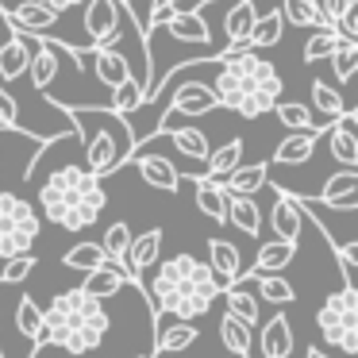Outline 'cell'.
Instances as JSON below:
<instances>
[{"mask_svg": "<svg viewBox=\"0 0 358 358\" xmlns=\"http://www.w3.org/2000/svg\"><path fill=\"white\" fill-rule=\"evenodd\" d=\"M335 43H339V31H335V27H316V35H308V43H304L301 58L308 66L312 62H327L331 50H335Z\"/></svg>", "mask_w": 358, "mask_h": 358, "instance_id": "b9f144b4", "label": "cell"}, {"mask_svg": "<svg viewBox=\"0 0 358 358\" xmlns=\"http://www.w3.org/2000/svg\"><path fill=\"white\" fill-rule=\"evenodd\" d=\"M239 281H255V285H258V301H270V304L296 301L293 285H289L285 278H278V273H250V270H243Z\"/></svg>", "mask_w": 358, "mask_h": 358, "instance_id": "4dcf8cb0", "label": "cell"}, {"mask_svg": "<svg viewBox=\"0 0 358 358\" xmlns=\"http://www.w3.org/2000/svg\"><path fill=\"white\" fill-rule=\"evenodd\" d=\"M31 39L27 35H16L0 47V85L8 81H20V73H27V62H31Z\"/></svg>", "mask_w": 358, "mask_h": 358, "instance_id": "7402d4cb", "label": "cell"}, {"mask_svg": "<svg viewBox=\"0 0 358 358\" xmlns=\"http://www.w3.org/2000/svg\"><path fill=\"white\" fill-rule=\"evenodd\" d=\"M216 78H212V93H216L220 108H231L243 120H258L281 101L285 81H281L278 66L258 50H220L212 58Z\"/></svg>", "mask_w": 358, "mask_h": 358, "instance_id": "6da1fadb", "label": "cell"}, {"mask_svg": "<svg viewBox=\"0 0 358 358\" xmlns=\"http://www.w3.org/2000/svg\"><path fill=\"white\" fill-rule=\"evenodd\" d=\"M101 120H104V127H96L85 143V170L96 173V178H108L120 166L131 162L135 131L127 127V116H116L108 104H101Z\"/></svg>", "mask_w": 358, "mask_h": 358, "instance_id": "5b68a950", "label": "cell"}, {"mask_svg": "<svg viewBox=\"0 0 358 358\" xmlns=\"http://www.w3.org/2000/svg\"><path fill=\"white\" fill-rule=\"evenodd\" d=\"M312 108L324 116V124H331V120H339L343 112H347V101H343V93L335 85H327V81H312Z\"/></svg>", "mask_w": 358, "mask_h": 358, "instance_id": "74e56055", "label": "cell"}, {"mask_svg": "<svg viewBox=\"0 0 358 358\" xmlns=\"http://www.w3.org/2000/svg\"><path fill=\"white\" fill-rule=\"evenodd\" d=\"M312 204H327L335 212H355L358 208V173L355 170H339L324 181L316 196H308Z\"/></svg>", "mask_w": 358, "mask_h": 358, "instance_id": "4fadbf2b", "label": "cell"}, {"mask_svg": "<svg viewBox=\"0 0 358 358\" xmlns=\"http://www.w3.org/2000/svg\"><path fill=\"white\" fill-rule=\"evenodd\" d=\"M270 112H278V120L285 127H293V131H320V135L327 131V124H316V120H312V108L301 101H278Z\"/></svg>", "mask_w": 358, "mask_h": 358, "instance_id": "d6a6232c", "label": "cell"}, {"mask_svg": "<svg viewBox=\"0 0 358 358\" xmlns=\"http://www.w3.org/2000/svg\"><path fill=\"white\" fill-rule=\"evenodd\" d=\"M58 47H55V39H35V50H31V62H27V78H31V85L39 89V93H47L50 89V81L58 78Z\"/></svg>", "mask_w": 358, "mask_h": 358, "instance_id": "ac0fdd59", "label": "cell"}, {"mask_svg": "<svg viewBox=\"0 0 358 358\" xmlns=\"http://www.w3.org/2000/svg\"><path fill=\"white\" fill-rule=\"evenodd\" d=\"M208 270L216 273L220 285H235V281H239V273L247 270V266H243L239 247L216 235V239H208Z\"/></svg>", "mask_w": 358, "mask_h": 358, "instance_id": "2e32d148", "label": "cell"}, {"mask_svg": "<svg viewBox=\"0 0 358 358\" xmlns=\"http://www.w3.org/2000/svg\"><path fill=\"white\" fill-rule=\"evenodd\" d=\"M89 62H93L96 81L108 85V89H116L124 78H131V62H127L116 47H89Z\"/></svg>", "mask_w": 358, "mask_h": 358, "instance_id": "ffe728a7", "label": "cell"}, {"mask_svg": "<svg viewBox=\"0 0 358 358\" xmlns=\"http://www.w3.org/2000/svg\"><path fill=\"white\" fill-rule=\"evenodd\" d=\"M0 127H4V131H24V127H20V104L4 85H0Z\"/></svg>", "mask_w": 358, "mask_h": 358, "instance_id": "f6af8a7d", "label": "cell"}, {"mask_svg": "<svg viewBox=\"0 0 358 358\" xmlns=\"http://www.w3.org/2000/svg\"><path fill=\"white\" fill-rule=\"evenodd\" d=\"M220 296L227 301V312H231V316H239L243 324L258 327V316H262V312H258V296L255 293H247L243 285H224Z\"/></svg>", "mask_w": 358, "mask_h": 358, "instance_id": "e575fe53", "label": "cell"}, {"mask_svg": "<svg viewBox=\"0 0 358 358\" xmlns=\"http://www.w3.org/2000/svg\"><path fill=\"white\" fill-rule=\"evenodd\" d=\"M281 20L285 24H293V27H335V24H327L324 16H320V8H316V0H281Z\"/></svg>", "mask_w": 358, "mask_h": 358, "instance_id": "1f68e13d", "label": "cell"}, {"mask_svg": "<svg viewBox=\"0 0 358 358\" xmlns=\"http://www.w3.org/2000/svg\"><path fill=\"white\" fill-rule=\"evenodd\" d=\"M35 255L27 250V255H12V258H4V278H0V285H20L24 278H31V270H35Z\"/></svg>", "mask_w": 358, "mask_h": 358, "instance_id": "ee69618b", "label": "cell"}, {"mask_svg": "<svg viewBox=\"0 0 358 358\" xmlns=\"http://www.w3.org/2000/svg\"><path fill=\"white\" fill-rule=\"evenodd\" d=\"M4 20L16 35H27V39H39L43 31H55L58 27V12L39 4V0H24V4H4Z\"/></svg>", "mask_w": 358, "mask_h": 358, "instance_id": "9c48e42d", "label": "cell"}, {"mask_svg": "<svg viewBox=\"0 0 358 358\" xmlns=\"http://www.w3.org/2000/svg\"><path fill=\"white\" fill-rule=\"evenodd\" d=\"M266 181H270V166L255 162V166H235L220 185H224V193H231V196H255L258 189H266Z\"/></svg>", "mask_w": 358, "mask_h": 358, "instance_id": "cb8c5ba5", "label": "cell"}, {"mask_svg": "<svg viewBox=\"0 0 358 358\" xmlns=\"http://www.w3.org/2000/svg\"><path fill=\"white\" fill-rule=\"evenodd\" d=\"M320 143V131H293L285 135V139L278 143V150H273V162L278 166H301L312 158V150H316Z\"/></svg>", "mask_w": 358, "mask_h": 358, "instance_id": "83f0119b", "label": "cell"}, {"mask_svg": "<svg viewBox=\"0 0 358 358\" xmlns=\"http://www.w3.org/2000/svg\"><path fill=\"white\" fill-rule=\"evenodd\" d=\"M131 162H135L139 178L147 181L150 189H162V193H178V185H181V170L170 162V158H162V155H143V150H135Z\"/></svg>", "mask_w": 358, "mask_h": 358, "instance_id": "5bb4252c", "label": "cell"}, {"mask_svg": "<svg viewBox=\"0 0 358 358\" xmlns=\"http://www.w3.org/2000/svg\"><path fill=\"white\" fill-rule=\"evenodd\" d=\"M162 235H166L162 227H150V231H143V235H131V243H127L124 270H127V278H131L139 289H143V270L158 266V255H162Z\"/></svg>", "mask_w": 358, "mask_h": 358, "instance_id": "7c38bea8", "label": "cell"}, {"mask_svg": "<svg viewBox=\"0 0 358 358\" xmlns=\"http://www.w3.org/2000/svg\"><path fill=\"white\" fill-rule=\"evenodd\" d=\"M270 227L278 239H289V243H301V231H304V212L296 204V196L289 189H278V201H273V212H270Z\"/></svg>", "mask_w": 358, "mask_h": 358, "instance_id": "9a60e30c", "label": "cell"}, {"mask_svg": "<svg viewBox=\"0 0 358 358\" xmlns=\"http://www.w3.org/2000/svg\"><path fill=\"white\" fill-rule=\"evenodd\" d=\"M204 4H212V0H170L173 12H201Z\"/></svg>", "mask_w": 358, "mask_h": 358, "instance_id": "7dc6e473", "label": "cell"}, {"mask_svg": "<svg viewBox=\"0 0 358 358\" xmlns=\"http://www.w3.org/2000/svg\"><path fill=\"white\" fill-rule=\"evenodd\" d=\"M70 358H81V355H70Z\"/></svg>", "mask_w": 358, "mask_h": 358, "instance_id": "816d5d0a", "label": "cell"}, {"mask_svg": "<svg viewBox=\"0 0 358 358\" xmlns=\"http://www.w3.org/2000/svg\"><path fill=\"white\" fill-rule=\"evenodd\" d=\"M304 358H331V355H327V350H320V347H308V350H304Z\"/></svg>", "mask_w": 358, "mask_h": 358, "instance_id": "681fc988", "label": "cell"}, {"mask_svg": "<svg viewBox=\"0 0 358 358\" xmlns=\"http://www.w3.org/2000/svg\"><path fill=\"white\" fill-rule=\"evenodd\" d=\"M281 31H285V20H281V12H266V16L255 20V27H250V39L247 47L250 50H262V47H278L281 43Z\"/></svg>", "mask_w": 358, "mask_h": 358, "instance_id": "8d00e7d4", "label": "cell"}, {"mask_svg": "<svg viewBox=\"0 0 358 358\" xmlns=\"http://www.w3.org/2000/svg\"><path fill=\"white\" fill-rule=\"evenodd\" d=\"M296 347L293 339V324H289L285 312H278V316L266 320L262 335H258V350H262V358H289Z\"/></svg>", "mask_w": 358, "mask_h": 358, "instance_id": "e0dca14e", "label": "cell"}, {"mask_svg": "<svg viewBox=\"0 0 358 358\" xmlns=\"http://www.w3.org/2000/svg\"><path fill=\"white\" fill-rule=\"evenodd\" d=\"M350 0H316V8H320V16L327 20V24H335V20H339V12L347 8Z\"/></svg>", "mask_w": 358, "mask_h": 358, "instance_id": "bcb514c9", "label": "cell"}, {"mask_svg": "<svg viewBox=\"0 0 358 358\" xmlns=\"http://www.w3.org/2000/svg\"><path fill=\"white\" fill-rule=\"evenodd\" d=\"M227 224H235L243 235L255 239L262 231V208L255 204V196H231L227 193Z\"/></svg>", "mask_w": 358, "mask_h": 358, "instance_id": "f546056e", "label": "cell"}, {"mask_svg": "<svg viewBox=\"0 0 358 358\" xmlns=\"http://www.w3.org/2000/svg\"><path fill=\"white\" fill-rule=\"evenodd\" d=\"M316 327L327 339V347L355 358L358 355V289L343 285L339 293L327 296L316 312Z\"/></svg>", "mask_w": 358, "mask_h": 358, "instance_id": "8992f818", "label": "cell"}, {"mask_svg": "<svg viewBox=\"0 0 358 358\" xmlns=\"http://www.w3.org/2000/svg\"><path fill=\"white\" fill-rule=\"evenodd\" d=\"M327 150H331V158L343 166V170H355L358 166V112L347 108L339 120H331L327 124Z\"/></svg>", "mask_w": 358, "mask_h": 358, "instance_id": "30bf717a", "label": "cell"}, {"mask_svg": "<svg viewBox=\"0 0 358 358\" xmlns=\"http://www.w3.org/2000/svg\"><path fill=\"white\" fill-rule=\"evenodd\" d=\"M155 135H170L173 139V147L181 150L185 158H193V162H204L208 158V150H212V143H208V135L201 131V127H162V131H155ZM155 135H147V139H155Z\"/></svg>", "mask_w": 358, "mask_h": 358, "instance_id": "f1b7e54d", "label": "cell"}, {"mask_svg": "<svg viewBox=\"0 0 358 358\" xmlns=\"http://www.w3.org/2000/svg\"><path fill=\"white\" fill-rule=\"evenodd\" d=\"M127 270H120V266H112V262H104V266H96V270H89L85 273V281H81V289H85L89 296H96V301H108V296H116L120 289L127 285Z\"/></svg>", "mask_w": 358, "mask_h": 358, "instance_id": "603a6c76", "label": "cell"}, {"mask_svg": "<svg viewBox=\"0 0 358 358\" xmlns=\"http://www.w3.org/2000/svg\"><path fill=\"white\" fill-rule=\"evenodd\" d=\"M193 196H196V208H201L212 224H227V193H224L220 181L193 178Z\"/></svg>", "mask_w": 358, "mask_h": 358, "instance_id": "d4e9b609", "label": "cell"}, {"mask_svg": "<svg viewBox=\"0 0 358 358\" xmlns=\"http://www.w3.org/2000/svg\"><path fill=\"white\" fill-rule=\"evenodd\" d=\"M204 162H208V173H204V178L224 181L235 166H243V139H231V143H224L220 150H208V158H204Z\"/></svg>", "mask_w": 358, "mask_h": 358, "instance_id": "d590c367", "label": "cell"}, {"mask_svg": "<svg viewBox=\"0 0 358 358\" xmlns=\"http://www.w3.org/2000/svg\"><path fill=\"white\" fill-rule=\"evenodd\" d=\"M327 62H331V70H335V78H339V81H350V78H355V70H358V43L339 39Z\"/></svg>", "mask_w": 358, "mask_h": 358, "instance_id": "7bdbcfd3", "label": "cell"}, {"mask_svg": "<svg viewBox=\"0 0 358 358\" xmlns=\"http://www.w3.org/2000/svg\"><path fill=\"white\" fill-rule=\"evenodd\" d=\"M108 193H104L101 178L81 166H62L39 185V208L62 231H85L101 220Z\"/></svg>", "mask_w": 358, "mask_h": 358, "instance_id": "277c9868", "label": "cell"}, {"mask_svg": "<svg viewBox=\"0 0 358 358\" xmlns=\"http://www.w3.org/2000/svg\"><path fill=\"white\" fill-rule=\"evenodd\" d=\"M255 20H258L255 0H235V8H227V16H224V35H227L224 50H247V39H250Z\"/></svg>", "mask_w": 358, "mask_h": 358, "instance_id": "d6986e66", "label": "cell"}, {"mask_svg": "<svg viewBox=\"0 0 358 358\" xmlns=\"http://www.w3.org/2000/svg\"><path fill=\"white\" fill-rule=\"evenodd\" d=\"M296 247L301 243H289V239H270L258 247V258L250 266V273H281L289 262L296 258Z\"/></svg>", "mask_w": 358, "mask_h": 358, "instance_id": "4316f807", "label": "cell"}, {"mask_svg": "<svg viewBox=\"0 0 358 358\" xmlns=\"http://www.w3.org/2000/svg\"><path fill=\"white\" fill-rule=\"evenodd\" d=\"M139 358H155V355H139Z\"/></svg>", "mask_w": 358, "mask_h": 358, "instance_id": "f907efd6", "label": "cell"}, {"mask_svg": "<svg viewBox=\"0 0 358 358\" xmlns=\"http://www.w3.org/2000/svg\"><path fill=\"white\" fill-rule=\"evenodd\" d=\"M143 101H147V96H143V85H139V78H124L120 81L116 89H112V104L108 108L116 112V116H131L135 108H143Z\"/></svg>", "mask_w": 358, "mask_h": 358, "instance_id": "f35d334b", "label": "cell"}, {"mask_svg": "<svg viewBox=\"0 0 358 358\" xmlns=\"http://www.w3.org/2000/svg\"><path fill=\"white\" fill-rule=\"evenodd\" d=\"M127 20H135L131 8H127V0H85L81 24H85L89 47H116V43L124 39ZM135 24H139V20H135Z\"/></svg>", "mask_w": 358, "mask_h": 358, "instance_id": "ba28073f", "label": "cell"}, {"mask_svg": "<svg viewBox=\"0 0 358 358\" xmlns=\"http://www.w3.org/2000/svg\"><path fill=\"white\" fill-rule=\"evenodd\" d=\"M39 4H47V8H55L58 16H62V12H70V8H78L81 0H39Z\"/></svg>", "mask_w": 358, "mask_h": 358, "instance_id": "c3c4849f", "label": "cell"}, {"mask_svg": "<svg viewBox=\"0 0 358 358\" xmlns=\"http://www.w3.org/2000/svg\"><path fill=\"white\" fill-rule=\"evenodd\" d=\"M108 308L85 289H62L43 312V347H62L66 355H93L108 339Z\"/></svg>", "mask_w": 358, "mask_h": 358, "instance_id": "3957f363", "label": "cell"}, {"mask_svg": "<svg viewBox=\"0 0 358 358\" xmlns=\"http://www.w3.org/2000/svg\"><path fill=\"white\" fill-rule=\"evenodd\" d=\"M16 331L24 335L31 347H43V308L35 304V296H20V304H16Z\"/></svg>", "mask_w": 358, "mask_h": 358, "instance_id": "836d02e7", "label": "cell"}, {"mask_svg": "<svg viewBox=\"0 0 358 358\" xmlns=\"http://www.w3.org/2000/svg\"><path fill=\"white\" fill-rule=\"evenodd\" d=\"M162 27H166V35H173L178 43H204V47L212 43V31H208L201 12H173Z\"/></svg>", "mask_w": 358, "mask_h": 358, "instance_id": "484cf974", "label": "cell"}, {"mask_svg": "<svg viewBox=\"0 0 358 358\" xmlns=\"http://www.w3.org/2000/svg\"><path fill=\"white\" fill-rule=\"evenodd\" d=\"M39 212L35 204H27L20 193H0V255H27L39 239Z\"/></svg>", "mask_w": 358, "mask_h": 358, "instance_id": "52a82bcc", "label": "cell"}, {"mask_svg": "<svg viewBox=\"0 0 358 358\" xmlns=\"http://www.w3.org/2000/svg\"><path fill=\"white\" fill-rule=\"evenodd\" d=\"M196 339H201V327H196L193 320H173V327H158L155 358H162V355H181V350H189Z\"/></svg>", "mask_w": 358, "mask_h": 358, "instance_id": "44dd1931", "label": "cell"}, {"mask_svg": "<svg viewBox=\"0 0 358 358\" xmlns=\"http://www.w3.org/2000/svg\"><path fill=\"white\" fill-rule=\"evenodd\" d=\"M127 243H131V227H127L124 220H116V224H108V227H104L101 250H104V258H108L112 266H120V270H124V255H127Z\"/></svg>", "mask_w": 358, "mask_h": 358, "instance_id": "ab89813d", "label": "cell"}, {"mask_svg": "<svg viewBox=\"0 0 358 358\" xmlns=\"http://www.w3.org/2000/svg\"><path fill=\"white\" fill-rule=\"evenodd\" d=\"M220 101L216 93H212L208 81H185V85L173 89L170 96V108H166L162 120H173V116H208V112H216Z\"/></svg>", "mask_w": 358, "mask_h": 358, "instance_id": "8fae6325", "label": "cell"}, {"mask_svg": "<svg viewBox=\"0 0 358 358\" xmlns=\"http://www.w3.org/2000/svg\"><path fill=\"white\" fill-rule=\"evenodd\" d=\"M108 258H104V250H101V243H78V247H70L62 255V266L66 270H81V273H89V270H96V266H104Z\"/></svg>", "mask_w": 358, "mask_h": 358, "instance_id": "60d3db41", "label": "cell"}, {"mask_svg": "<svg viewBox=\"0 0 358 358\" xmlns=\"http://www.w3.org/2000/svg\"><path fill=\"white\" fill-rule=\"evenodd\" d=\"M220 281L201 258L193 255H173L166 258L162 266L155 270L147 285V296H150V320L155 327L162 324V316H173V320H201L204 312L212 308V301L220 296Z\"/></svg>", "mask_w": 358, "mask_h": 358, "instance_id": "7a4b0ae2", "label": "cell"}]
</instances>
